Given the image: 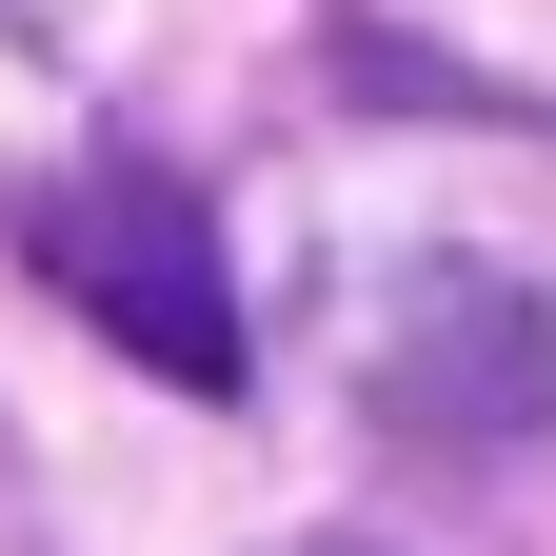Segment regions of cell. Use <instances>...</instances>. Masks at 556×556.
I'll return each mask as SVG.
<instances>
[{
  "mask_svg": "<svg viewBox=\"0 0 556 556\" xmlns=\"http://www.w3.org/2000/svg\"><path fill=\"white\" fill-rule=\"evenodd\" d=\"M21 258L80 299L139 378H179V397H239V278H219V219H199V179L160 160H80V179H40L21 199Z\"/></svg>",
  "mask_w": 556,
  "mask_h": 556,
  "instance_id": "cell-1",
  "label": "cell"
},
{
  "mask_svg": "<svg viewBox=\"0 0 556 556\" xmlns=\"http://www.w3.org/2000/svg\"><path fill=\"white\" fill-rule=\"evenodd\" d=\"M378 417H397V438H438V457L536 438V417H556V318L517 299L497 258H417L397 318H378Z\"/></svg>",
  "mask_w": 556,
  "mask_h": 556,
  "instance_id": "cell-2",
  "label": "cell"
}]
</instances>
